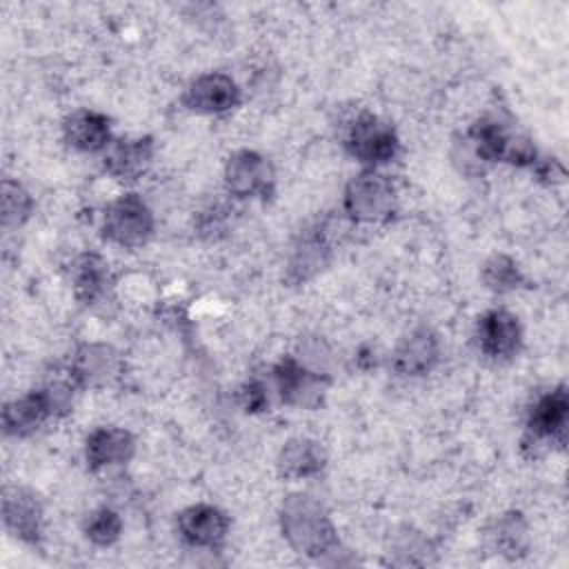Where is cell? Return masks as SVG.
Masks as SVG:
<instances>
[{"label":"cell","mask_w":569,"mask_h":569,"mask_svg":"<svg viewBox=\"0 0 569 569\" xmlns=\"http://www.w3.org/2000/svg\"><path fill=\"white\" fill-rule=\"evenodd\" d=\"M282 533L289 545L311 558L329 553L338 547V533L318 500L305 493L287 496L280 513Z\"/></svg>","instance_id":"cell-1"},{"label":"cell","mask_w":569,"mask_h":569,"mask_svg":"<svg viewBox=\"0 0 569 569\" xmlns=\"http://www.w3.org/2000/svg\"><path fill=\"white\" fill-rule=\"evenodd\" d=\"M469 140L482 160H498L518 167H533L538 151L533 142L496 118H480L469 129Z\"/></svg>","instance_id":"cell-2"},{"label":"cell","mask_w":569,"mask_h":569,"mask_svg":"<svg viewBox=\"0 0 569 569\" xmlns=\"http://www.w3.org/2000/svg\"><path fill=\"white\" fill-rule=\"evenodd\" d=\"M345 147L367 169H376L396 158L398 136L389 122L362 111L345 124Z\"/></svg>","instance_id":"cell-3"},{"label":"cell","mask_w":569,"mask_h":569,"mask_svg":"<svg viewBox=\"0 0 569 569\" xmlns=\"http://www.w3.org/2000/svg\"><path fill=\"white\" fill-rule=\"evenodd\" d=\"M345 211L353 222H382L396 211V191L387 176L365 169L345 189Z\"/></svg>","instance_id":"cell-4"},{"label":"cell","mask_w":569,"mask_h":569,"mask_svg":"<svg viewBox=\"0 0 569 569\" xmlns=\"http://www.w3.org/2000/svg\"><path fill=\"white\" fill-rule=\"evenodd\" d=\"M102 233L120 247H140L153 233V213L138 193H122L107 204Z\"/></svg>","instance_id":"cell-5"},{"label":"cell","mask_w":569,"mask_h":569,"mask_svg":"<svg viewBox=\"0 0 569 569\" xmlns=\"http://www.w3.org/2000/svg\"><path fill=\"white\" fill-rule=\"evenodd\" d=\"M567 418H569V400L565 387L547 391L533 405L527 420V436L522 445L531 447H549L565 445L567 440Z\"/></svg>","instance_id":"cell-6"},{"label":"cell","mask_w":569,"mask_h":569,"mask_svg":"<svg viewBox=\"0 0 569 569\" xmlns=\"http://www.w3.org/2000/svg\"><path fill=\"white\" fill-rule=\"evenodd\" d=\"M224 184L238 198H267L273 189V169L258 151L240 149L224 167Z\"/></svg>","instance_id":"cell-7"},{"label":"cell","mask_w":569,"mask_h":569,"mask_svg":"<svg viewBox=\"0 0 569 569\" xmlns=\"http://www.w3.org/2000/svg\"><path fill=\"white\" fill-rule=\"evenodd\" d=\"M273 382L282 402L311 409L318 407L325 391V378L320 371L307 367L296 358H282L273 369Z\"/></svg>","instance_id":"cell-8"},{"label":"cell","mask_w":569,"mask_h":569,"mask_svg":"<svg viewBox=\"0 0 569 569\" xmlns=\"http://www.w3.org/2000/svg\"><path fill=\"white\" fill-rule=\"evenodd\" d=\"M182 100L196 113H224L238 104L240 89L227 73H204L187 87Z\"/></svg>","instance_id":"cell-9"},{"label":"cell","mask_w":569,"mask_h":569,"mask_svg":"<svg viewBox=\"0 0 569 569\" xmlns=\"http://www.w3.org/2000/svg\"><path fill=\"white\" fill-rule=\"evenodd\" d=\"M520 322L513 313L505 309H491L478 322V345L480 351L489 358L502 360L516 356V351L520 349Z\"/></svg>","instance_id":"cell-10"},{"label":"cell","mask_w":569,"mask_h":569,"mask_svg":"<svg viewBox=\"0 0 569 569\" xmlns=\"http://www.w3.org/2000/svg\"><path fill=\"white\" fill-rule=\"evenodd\" d=\"M120 356L113 347L102 342H87L78 347L69 362V371L76 378L78 387L107 385L120 373Z\"/></svg>","instance_id":"cell-11"},{"label":"cell","mask_w":569,"mask_h":569,"mask_svg":"<svg viewBox=\"0 0 569 569\" xmlns=\"http://www.w3.org/2000/svg\"><path fill=\"white\" fill-rule=\"evenodd\" d=\"M229 529L227 516L213 505H191L178 516V531L191 547H216Z\"/></svg>","instance_id":"cell-12"},{"label":"cell","mask_w":569,"mask_h":569,"mask_svg":"<svg viewBox=\"0 0 569 569\" xmlns=\"http://www.w3.org/2000/svg\"><path fill=\"white\" fill-rule=\"evenodd\" d=\"M2 518L7 529L22 542L36 545L42 533V507L33 493L11 489L2 500Z\"/></svg>","instance_id":"cell-13"},{"label":"cell","mask_w":569,"mask_h":569,"mask_svg":"<svg viewBox=\"0 0 569 569\" xmlns=\"http://www.w3.org/2000/svg\"><path fill=\"white\" fill-rule=\"evenodd\" d=\"M153 158L151 138H122L113 140L104 151V169L120 180L140 178Z\"/></svg>","instance_id":"cell-14"},{"label":"cell","mask_w":569,"mask_h":569,"mask_svg":"<svg viewBox=\"0 0 569 569\" xmlns=\"http://www.w3.org/2000/svg\"><path fill=\"white\" fill-rule=\"evenodd\" d=\"M438 358H440L438 336L431 329L420 327L411 331L407 338H402V342L393 353V367L402 376H422L431 371Z\"/></svg>","instance_id":"cell-15"},{"label":"cell","mask_w":569,"mask_h":569,"mask_svg":"<svg viewBox=\"0 0 569 569\" xmlns=\"http://www.w3.org/2000/svg\"><path fill=\"white\" fill-rule=\"evenodd\" d=\"M331 244L325 229H311L305 231L298 240V244L291 251L289 264H287V278L291 282H305L329 262Z\"/></svg>","instance_id":"cell-16"},{"label":"cell","mask_w":569,"mask_h":569,"mask_svg":"<svg viewBox=\"0 0 569 569\" xmlns=\"http://www.w3.org/2000/svg\"><path fill=\"white\" fill-rule=\"evenodd\" d=\"M136 451V440L129 431L100 427L87 438V462L91 469L124 465Z\"/></svg>","instance_id":"cell-17"},{"label":"cell","mask_w":569,"mask_h":569,"mask_svg":"<svg viewBox=\"0 0 569 569\" xmlns=\"http://www.w3.org/2000/svg\"><path fill=\"white\" fill-rule=\"evenodd\" d=\"M64 138L80 151H102L111 144V122L104 113L80 109L67 118Z\"/></svg>","instance_id":"cell-18"},{"label":"cell","mask_w":569,"mask_h":569,"mask_svg":"<svg viewBox=\"0 0 569 569\" xmlns=\"http://www.w3.org/2000/svg\"><path fill=\"white\" fill-rule=\"evenodd\" d=\"M51 405L47 396L36 389L22 398H16L4 405L2 409V427L9 436H29L38 427L44 425L47 418H51Z\"/></svg>","instance_id":"cell-19"},{"label":"cell","mask_w":569,"mask_h":569,"mask_svg":"<svg viewBox=\"0 0 569 569\" xmlns=\"http://www.w3.org/2000/svg\"><path fill=\"white\" fill-rule=\"evenodd\" d=\"M327 462L325 449L309 438H293L289 440L280 456H278V471L284 478L300 480V478H311L322 471Z\"/></svg>","instance_id":"cell-20"},{"label":"cell","mask_w":569,"mask_h":569,"mask_svg":"<svg viewBox=\"0 0 569 569\" xmlns=\"http://www.w3.org/2000/svg\"><path fill=\"white\" fill-rule=\"evenodd\" d=\"M109 264L98 253H82L73 262V291L82 305H96L109 289Z\"/></svg>","instance_id":"cell-21"},{"label":"cell","mask_w":569,"mask_h":569,"mask_svg":"<svg viewBox=\"0 0 569 569\" xmlns=\"http://www.w3.org/2000/svg\"><path fill=\"white\" fill-rule=\"evenodd\" d=\"M482 282L491 291L505 293V291H513V289L522 287L525 278H522L518 264L509 256H493L482 267Z\"/></svg>","instance_id":"cell-22"},{"label":"cell","mask_w":569,"mask_h":569,"mask_svg":"<svg viewBox=\"0 0 569 569\" xmlns=\"http://www.w3.org/2000/svg\"><path fill=\"white\" fill-rule=\"evenodd\" d=\"M120 531H122V520L111 507H100L91 511L84 520L87 538L100 547L113 545L120 538Z\"/></svg>","instance_id":"cell-23"},{"label":"cell","mask_w":569,"mask_h":569,"mask_svg":"<svg viewBox=\"0 0 569 569\" xmlns=\"http://www.w3.org/2000/svg\"><path fill=\"white\" fill-rule=\"evenodd\" d=\"M33 209L31 196L24 191L22 184L13 180L2 182V224L4 227H18L22 224Z\"/></svg>","instance_id":"cell-24"},{"label":"cell","mask_w":569,"mask_h":569,"mask_svg":"<svg viewBox=\"0 0 569 569\" xmlns=\"http://www.w3.org/2000/svg\"><path fill=\"white\" fill-rule=\"evenodd\" d=\"M493 538H496V547L500 549V553L511 556V558L525 553V549H527V529H525V522H522L520 513L502 516L496 525Z\"/></svg>","instance_id":"cell-25"},{"label":"cell","mask_w":569,"mask_h":569,"mask_svg":"<svg viewBox=\"0 0 569 569\" xmlns=\"http://www.w3.org/2000/svg\"><path fill=\"white\" fill-rule=\"evenodd\" d=\"M242 402H244L247 411H262V409H267L269 393H267L264 382H260V380L247 382L244 389H242Z\"/></svg>","instance_id":"cell-26"}]
</instances>
